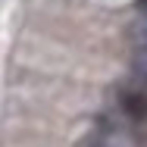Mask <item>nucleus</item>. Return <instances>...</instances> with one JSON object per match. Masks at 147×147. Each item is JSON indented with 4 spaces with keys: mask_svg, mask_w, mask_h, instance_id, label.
<instances>
[{
    "mask_svg": "<svg viewBox=\"0 0 147 147\" xmlns=\"http://www.w3.org/2000/svg\"><path fill=\"white\" fill-rule=\"evenodd\" d=\"M122 110L131 119H147V88H131L122 94Z\"/></svg>",
    "mask_w": 147,
    "mask_h": 147,
    "instance_id": "nucleus-1",
    "label": "nucleus"
},
{
    "mask_svg": "<svg viewBox=\"0 0 147 147\" xmlns=\"http://www.w3.org/2000/svg\"><path fill=\"white\" fill-rule=\"evenodd\" d=\"M131 72L135 78L147 88V50H135V59H131Z\"/></svg>",
    "mask_w": 147,
    "mask_h": 147,
    "instance_id": "nucleus-2",
    "label": "nucleus"
},
{
    "mask_svg": "<svg viewBox=\"0 0 147 147\" xmlns=\"http://www.w3.org/2000/svg\"><path fill=\"white\" fill-rule=\"evenodd\" d=\"M128 38H131L135 50H147V22H138V25H131Z\"/></svg>",
    "mask_w": 147,
    "mask_h": 147,
    "instance_id": "nucleus-3",
    "label": "nucleus"
},
{
    "mask_svg": "<svg viewBox=\"0 0 147 147\" xmlns=\"http://www.w3.org/2000/svg\"><path fill=\"white\" fill-rule=\"evenodd\" d=\"M138 9H141V13L147 16V0H138Z\"/></svg>",
    "mask_w": 147,
    "mask_h": 147,
    "instance_id": "nucleus-4",
    "label": "nucleus"
}]
</instances>
